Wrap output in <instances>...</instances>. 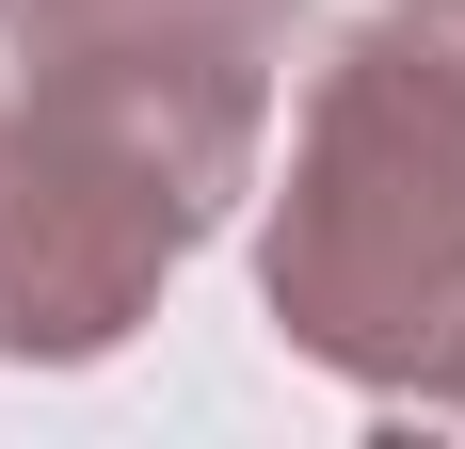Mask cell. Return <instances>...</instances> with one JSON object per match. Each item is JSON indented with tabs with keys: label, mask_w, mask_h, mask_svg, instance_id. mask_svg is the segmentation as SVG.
I'll use <instances>...</instances> for the list:
<instances>
[{
	"label": "cell",
	"mask_w": 465,
	"mask_h": 449,
	"mask_svg": "<svg viewBox=\"0 0 465 449\" xmlns=\"http://www.w3.org/2000/svg\"><path fill=\"white\" fill-rule=\"evenodd\" d=\"M257 289L305 369L465 417V0L353 16L289 129Z\"/></svg>",
	"instance_id": "6da1fadb"
},
{
	"label": "cell",
	"mask_w": 465,
	"mask_h": 449,
	"mask_svg": "<svg viewBox=\"0 0 465 449\" xmlns=\"http://www.w3.org/2000/svg\"><path fill=\"white\" fill-rule=\"evenodd\" d=\"M289 33H305V0H0L16 96H48L64 129L129 145V161H161L209 224L257 193Z\"/></svg>",
	"instance_id": "7a4b0ae2"
},
{
	"label": "cell",
	"mask_w": 465,
	"mask_h": 449,
	"mask_svg": "<svg viewBox=\"0 0 465 449\" xmlns=\"http://www.w3.org/2000/svg\"><path fill=\"white\" fill-rule=\"evenodd\" d=\"M193 241H209V209L161 161L64 129L48 96L0 81V369H96Z\"/></svg>",
	"instance_id": "3957f363"
}]
</instances>
